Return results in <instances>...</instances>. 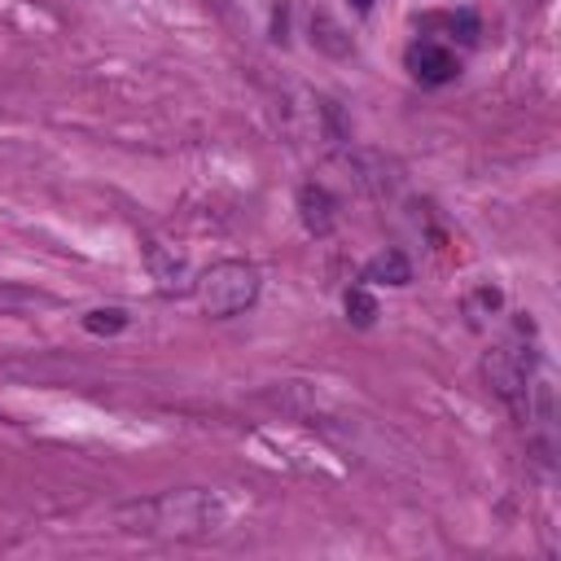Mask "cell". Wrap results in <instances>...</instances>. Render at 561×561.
<instances>
[{
	"mask_svg": "<svg viewBox=\"0 0 561 561\" xmlns=\"http://www.w3.org/2000/svg\"><path fill=\"white\" fill-rule=\"evenodd\" d=\"M500 307H504V294H500L495 285H478V289L465 298V316H469L473 324H482V320H486V316H495Z\"/></svg>",
	"mask_w": 561,
	"mask_h": 561,
	"instance_id": "8fae6325",
	"label": "cell"
},
{
	"mask_svg": "<svg viewBox=\"0 0 561 561\" xmlns=\"http://www.w3.org/2000/svg\"><path fill=\"white\" fill-rule=\"evenodd\" d=\"M373 4H377V0H351L355 13H373Z\"/></svg>",
	"mask_w": 561,
	"mask_h": 561,
	"instance_id": "4fadbf2b",
	"label": "cell"
},
{
	"mask_svg": "<svg viewBox=\"0 0 561 561\" xmlns=\"http://www.w3.org/2000/svg\"><path fill=\"white\" fill-rule=\"evenodd\" d=\"M145 263H149V276L158 280L162 294H180V289H188V267H184V259L171 254L162 241H149V237H145Z\"/></svg>",
	"mask_w": 561,
	"mask_h": 561,
	"instance_id": "8992f818",
	"label": "cell"
},
{
	"mask_svg": "<svg viewBox=\"0 0 561 561\" xmlns=\"http://www.w3.org/2000/svg\"><path fill=\"white\" fill-rule=\"evenodd\" d=\"M403 66L421 88H443V83L460 79V57L434 35H416L403 53Z\"/></svg>",
	"mask_w": 561,
	"mask_h": 561,
	"instance_id": "277c9868",
	"label": "cell"
},
{
	"mask_svg": "<svg viewBox=\"0 0 561 561\" xmlns=\"http://www.w3.org/2000/svg\"><path fill=\"white\" fill-rule=\"evenodd\" d=\"M408 280H412V263H408L403 250H381L359 267V285H394V289H403Z\"/></svg>",
	"mask_w": 561,
	"mask_h": 561,
	"instance_id": "52a82bcc",
	"label": "cell"
},
{
	"mask_svg": "<svg viewBox=\"0 0 561 561\" xmlns=\"http://www.w3.org/2000/svg\"><path fill=\"white\" fill-rule=\"evenodd\" d=\"M228 522L215 491L180 486L145 500H127L114 508V526L127 535H153V539H206L219 535Z\"/></svg>",
	"mask_w": 561,
	"mask_h": 561,
	"instance_id": "6da1fadb",
	"label": "cell"
},
{
	"mask_svg": "<svg viewBox=\"0 0 561 561\" xmlns=\"http://www.w3.org/2000/svg\"><path fill=\"white\" fill-rule=\"evenodd\" d=\"M294 206H298V219H302V228L311 237H333V228H337V197L324 184H316V180L298 184Z\"/></svg>",
	"mask_w": 561,
	"mask_h": 561,
	"instance_id": "5b68a950",
	"label": "cell"
},
{
	"mask_svg": "<svg viewBox=\"0 0 561 561\" xmlns=\"http://www.w3.org/2000/svg\"><path fill=\"white\" fill-rule=\"evenodd\" d=\"M259 289H263V276L245 259H219L193 280V294L210 320H232L250 311L259 302Z\"/></svg>",
	"mask_w": 561,
	"mask_h": 561,
	"instance_id": "3957f363",
	"label": "cell"
},
{
	"mask_svg": "<svg viewBox=\"0 0 561 561\" xmlns=\"http://www.w3.org/2000/svg\"><path fill=\"white\" fill-rule=\"evenodd\" d=\"M342 35V26L329 18V13H316L311 18V44H320L324 53H333V57H342L346 48H351V39H337Z\"/></svg>",
	"mask_w": 561,
	"mask_h": 561,
	"instance_id": "30bf717a",
	"label": "cell"
},
{
	"mask_svg": "<svg viewBox=\"0 0 561 561\" xmlns=\"http://www.w3.org/2000/svg\"><path fill=\"white\" fill-rule=\"evenodd\" d=\"M342 307H346V320H351L355 329H373L377 316H381V307H377V298H373V285H351V289L342 294Z\"/></svg>",
	"mask_w": 561,
	"mask_h": 561,
	"instance_id": "ba28073f",
	"label": "cell"
},
{
	"mask_svg": "<svg viewBox=\"0 0 561 561\" xmlns=\"http://www.w3.org/2000/svg\"><path fill=\"white\" fill-rule=\"evenodd\" d=\"M526 333H530V320L517 316L513 337L500 342V346H491L482 355V381H486V390L517 421H526V412H530V381H535V368H539V355H535V346H526Z\"/></svg>",
	"mask_w": 561,
	"mask_h": 561,
	"instance_id": "7a4b0ae2",
	"label": "cell"
},
{
	"mask_svg": "<svg viewBox=\"0 0 561 561\" xmlns=\"http://www.w3.org/2000/svg\"><path fill=\"white\" fill-rule=\"evenodd\" d=\"M44 302V294L22 289V285H0V311H18V307H35Z\"/></svg>",
	"mask_w": 561,
	"mask_h": 561,
	"instance_id": "7c38bea8",
	"label": "cell"
},
{
	"mask_svg": "<svg viewBox=\"0 0 561 561\" xmlns=\"http://www.w3.org/2000/svg\"><path fill=\"white\" fill-rule=\"evenodd\" d=\"M88 333H96V337H114V333H123L127 324H131V316L123 311V307H92V311H83V320H79Z\"/></svg>",
	"mask_w": 561,
	"mask_h": 561,
	"instance_id": "9c48e42d",
	"label": "cell"
}]
</instances>
